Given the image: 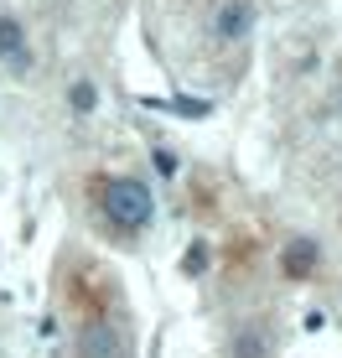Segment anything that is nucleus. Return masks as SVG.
Listing matches in <instances>:
<instances>
[{
	"label": "nucleus",
	"mask_w": 342,
	"mask_h": 358,
	"mask_svg": "<svg viewBox=\"0 0 342 358\" xmlns=\"http://www.w3.org/2000/svg\"><path fill=\"white\" fill-rule=\"evenodd\" d=\"M280 265H285V275H311V270L316 265H322V250H316V244L311 239H290L285 244V255H280Z\"/></svg>",
	"instance_id": "obj_6"
},
{
	"label": "nucleus",
	"mask_w": 342,
	"mask_h": 358,
	"mask_svg": "<svg viewBox=\"0 0 342 358\" xmlns=\"http://www.w3.org/2000/svg\"><path fill=\"white\" fill-rule=\"evenodd\" d=\"M254 31V0H223L213 16V36L218 42H244Z\"/></svg>",
	"instance_id": "obj_3"
},
{
	"label": "nucleus",
	"mask_w": 342,
	"mask_h": 358,
	"mask_svg": "<svg viewBox=\"0 0 342 358\" xmlns=\"http://www.w3.org/2000/svg\"><path fill=\"white\" fill-rule=\"evenodd\" d=\"M0 63L27 73L31 68V47H27V27L16 16H0Z\"/></svg>",
	"instance_id": "obj_4"
},
{
	"label": "nucleus",
	"mask_w": 342,
	"mask_h": 358,
	"mask_svg": "<svg viewBox=\"0 0 342 358\" xmlns=\"http://www.w3.org/2000/svg\"><path fill=\"white\" fill-rule=\"evenodd\" d=\"M94 99H99V94H94V83H89V78H78V83L68 89V104L78 109V115H89V109H94Z\"/></svg>",
	"instance_id": "obj_7"
},
{
	"label": "nucleus",
	"mask_w": 342,
	"mask_h": 358,
	"mask_svg": "<svg viewBox=\"0 0 342 358\" xmlns=\"http://www.w3.org/2000/svg\"><path fill=\"white\" fill-rule=\"evenodd\" d=\"M99 213L109 218V229L119 234H140L156 218V197L140 177H104L99 182Z\"/></svg>",
	"instance_id": "obj_1"
},
{
	"label": "nucleus",
	"mask_w": 342,
	"mask_h": 358,
	"mask_svg": "<svg viewBox=\"0 0 342 358\" xmlns=\"http://www.w3.org/2000/svg\"><path fill=\"white\" fill-rule=\"evenodd\" d=\"M228 358H270L265 322H239V327H234V338H228Z\"/></svg>",
	"instance_id": "obj_5"
},
{
	"label": "nucleus",
	"mask_w": 342,
	"mask_h": 358,
	"mask_svg": "<svg viewBox=\"0 0 342 358\" xmlns=\"http://www.w3.org/2000/svg\"><path fill=\"white\" fill-rule=\"evenodd\" d=\"M78 358H125V338H119L114 322H104V317H94V322L78 327Z\"/></svg>",
	"instance_id": "obj_2"
}]
</instances>
